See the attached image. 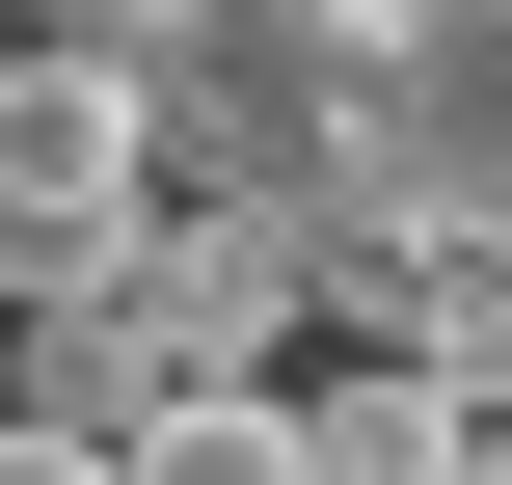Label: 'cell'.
I'll return each mask as SVG.
<instances>
[{
	"label": "cell",
	"mask_w": 512,
	"mask_h": 485,
	"mask_svg": "<svg viewBox=\"0 0 512 485\" xmlns=\"http://www.w3.org/2000/svg\"><path fill=\"white\" fill-rule=\"evenodd\" d=\"M351 162L405 216L512 243V0H351Z\"/></svg>",
	"instance_id": "obj_1"
},
{
	"label": "cell",
	"mask_w": 512,
	"mask_h": 485,
	"mask_svg": "<svg viewBox=\"0 0 512 485\" xmlns=\"http://www.w3.org/2000/svg\"><path fill=\"white\" fill-rule=\"evenodd\" d=\"M108 324H135V378H270L297 243H270L243 189H162V216H135V270H108Z\"/></svg>",
	"instance_id": "obj_2"
},
{
	"label": "cell",
	"mask_w": 512,
	"mask_h": 485,
	"mask_svg": "<svg viewBox=\"0 0 512 485\" xmlns=\"http://www.w3.org/2000/svg\"><path fill=\"white\" fill-rule=\"evenodd\" d=\"M0 189H81V216H135V189H162V108H135V54H0Z\"/></svg>",
	"instance_id": "obj_3"
},
{
	"label": "cell",
	"mask_w": 512,
	"mask_h": 485,
	"mask_svg": "<svg viewBox=\"0 0 512 485\" xmlns=\"http://www.w3.org/2000/svg\"><path fill=\"white\" fill-rule=\"evenodd\" d=\"M486 459V405L432 378V351H351V378H297V485H459Z\"/></svg>",
	"instance_id": "obj_4"
},
{
	"label": "cell",
	"mask_w": 512,
	"mask_h": 485,
	"mask_svg": "<svg viewBox=\"0 0 512 485\" xmlns=\"http://www.w3.org/2000/svg\"><path fill=\"white\" fill-rule=\"evenodd\" d=\"M108 485H297V378H162L108 432Z\"/></svg>",
	"instance_id": "obj_5"
},
{
	"label": "cell",
	"mask_w": 512,
	"mask_h": 485,
	"mask_svg": "<svg viewBox=\"0 0 512 485\" xmlns=\"http://www.w3.org/2000/svg\"><path fill=\"white\" fill-rule=\"evenodd\" d=\"M0 485H108V432H27V405H0Z\"/></svg>",
	"instance_id": "obj_6"
},
{
	"label": "cell",
	"mask_w": 512,
	"mask_h": 485,
	"mask_svg": "<svg viewBox=\"0 0 512 485\" xmlns=\"http://www.w3.org/2000/svg\"><path fill=\"white\" fill-rule=\"evenodd\" d=\"M0 27H108V0H0Z\"/></svg>",
	"instance_id": "obj_7"
},
{
	"label": "cell",
	"mask_w": 512,
	"mask_h": 485,
	"mask_svg": "<svg viewBox=\"0 0 512 485\" xmlns=\"http://www.w3.org/2000/svg\"><path fill=\"white\" fill-rule=\"evenodd\" d=\"M459 485H512V405H486V459H459Z\"/></svg>",
	"instance_id": "obj_8"
},
{
	"label": "cell",
	"mask_w": 512,
	"mask_h": 485,
	"mask_svg": "<svg viewBox=\"0 0 512 485\" xmlns=\"http://www.w3.org/2000/svg\"><path fill=\"white\" fill-rule=\"evenodd\" d=\"M0 54H27V27H0Z\"/></svg>",
	"instance_id": "obj_9"
}]
</instances>
